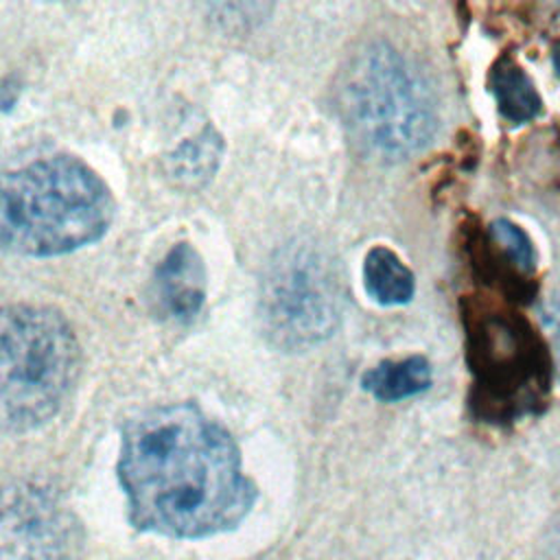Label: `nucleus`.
<instances>
[{
  "mask_svg": "<svg viewBox=\"0 0 560 560\" xmlns=\"http://www.w3.org/2000/svg\"><path fill=\"white\" fill-rule=\"evenodd\" d=\"M116 472L129 523L168 538L230 532L258 499L232 433L195 402L158 405L131 416L120 429Z\"/></svg>",
  "mask_w": 560,
  "mask_h": 560,
  "instance_id": "obj_1",
  "label": "nucleus"
},
{
  "mask_svg": "<svg viewBox=\"0 0 560 560\" xmlns=\"http://www.w3.org/2000/svg\"><path fill=\"white\" fill-rule=\"evenodd\" d=\"M335 112L354 149L394 164L424 151L438 127V98L420 68L389 42L359 48L335 81Z\"/></svg>",
  "mask_w": 560,
  "mask_h": 560,
  "instance_id": "obj_2",
  "label": "nucleus"
},
{
  "mask_svg": "<svg viewBox=\"0 0 560 560\" xmlns=\"http://www.w3.org/2000/svg\"><path fill=\"white\" fill-rule=\"evenodd\" d=\"M116 203L101 175L74 155H52L4 173L0 238L4 249L52 258L101 241Z\"/></svg>",
  "mask_w": 560,
  "mask_h": 560,
  "instance_id": "obj_3",
  "label": "nucleus"
},
{
  "mask_svg": "<svg viewBox=\"0 0 560 560\" xmlns=\"http://www.w3.org/2000/svg\"><path fill=\"white\" fill-rule=\"evenodd\" d=\"M81 348L68 319L39 304H11L0 317V416L9 433L50 422L68 400Z\"/></svg>",
  "mask_w": 560,
  "mask_h": 560,
  "instance_id": "obj_4",
  "label": "nucleus"
},
{
  "mask_svg": "<svg viewBox=\"0 0 560 560\" xmlns=\"http://www.w3.org/2000/svg\"><path fill=\"white\" fill-rule=\"evenodd\" d=\"M343 302L339 265L313 238H293L265 262L258 319L273 348L304 352L324 343L343 317Z\"/></svg>",
  "mask_w": 560,
  "mask_h": 560,
  "instance_id": "obj_5",
  "label": "nucleus"
},
{
  "mask_svg": "<svg viewBox=\"0 0 560 560\" xmlns=\"http://www.w3.org/2000/svg\"><path fill=\"white\" fill-rule=\"evenodd\" d=\"M208 295V273L201 254L186 241L173 245L153 273L158 308L173 322H192Z\"/></svg>",
  "mask_w": 560,
  "mask_h": 560,
  "instance_id": "obj_6",
  "label": "nucleus"
},
{
  "mask_svg": "<svg viewBox=\"0 0 560 560\" xmlns=\"http://www.w3.org/2000/svg\"><path fill=\"white\" fill-rule=\"evenodd\" d=\"M223 155V138L214 127H203L192 138L179 142L166 158H164V173L166 177L186 190H195L206 186Z\"/></svg>",
  "mask_w": 560,
  "mask_h": 560,
  "instance_id": "obj_7",
  "label": "nucleus"
},
{
  "mask_svg": "<svg viewBox=\"0 0 560 560\" xmlns=\"http://www.w3.org/2000/svg\"><path fill=\"white\" fill-rule=\"evenodd\" d=\"M431 381V363L420 354H411L405 359H387L365 370L361 387L381 402H398L427 392Z\"/></svg>",
  "mask_w": 560,
  "mask_h": 560,
  "instance_id": "obj_8",
  "label": "nucleus"
},
{
  "mask_svg": "<svg viewBox=\"0 0 560 560\" xmlns=\"http://www.w3.org/2000/svg\"><path fill=\"white\" fill-rule=\"evenodd\" d=\"M363 284L368 295L381 306L409 304L416 293V278L411 269L385 245H376L365 254Z\"/></svg>",
  "mask_w": 560,
  "mask_h": 560,
  "instance_id": "obj_9",
  "label": "nucleus"
},
{
  "mask_svg": "<svg viewBox=\"0 0 560 560\" xmlns=\"http://www.w3.org/2000/svg\"><path fill=\"white\" fill-rule=\"evenodd\" d=\"M488 85L497 101L499 114L510 122L518 125L534 120L542 109V101L532 79L510 57H503L494 63V68L490 70Z\"/></svg>",
  "mask_w": 560,
  "mask_h": 560,
  "instance_id": "obj_10",
  "label": "nucleus"
},
{
  "mask_svg": "<svg viewBox=\"0 0 560 560\" xmlns=\"http://www.w3.org/2000/svg\"><path fill=\"white\" fill-rule=\"evenodd\" d=\"M490 236L516 271L532 273L536 269V249L529 236L518 225L508 219H497L490 225Z\"/></svg>",
  "mask_w": 560,
  "mask_h": 560,
  "instance_id": "obj_11",
  "label": "nucleus"
},
{
  "mask_svg": "<svg viewBox=\"0 0 560 560\" xmlns=\"http://www.w3.org/2000/svg\"><path fill=\"white\" fill-rule=\"evenodd\" d=\"M551 63H553V70H556V74H558V79H560V42H556V44H553V50H551Z\"/></svg>",
  "mask_w": 560,
  "mask_h": 560,
  "instance_id": "obj_12",
  "label": "nucleus"
},
{
  "mask_svg": "<svg viewBox=\"0 0 560 560\" xmlns=\"http://www.w3.org/2000/svg\"><path fill=\"white\" fill-rule=\"evenodd\" d=\"M556 359H558V368H560V326L556 330Z\"/></svg>",
  "mask_w": 560,
  "mask_h": 560,
  "instance_id": "obj_13",
  "label": "nucleus"
}]
</instances>
